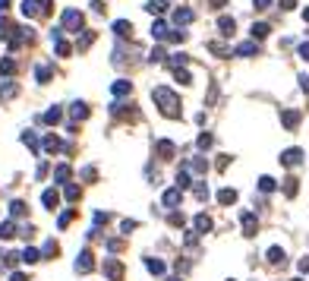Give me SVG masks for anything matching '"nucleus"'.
Returning <instances> with one entry per match:
<instances>
[{"label": "nucleus", "instance_id": "28", "mask_svg": "<svg viewBox=\"0 0 309 281\" xmlns=\"http://www.w3.org/2000/svg\"><path fill=\"white\" fill-rule=\"evenodd\" d=\"M145 10H149V13H164V10H167V0H149V3H145Z\"/></svg>", "mask_w": 309, "mask_h": 281}, {"label": "nucleus", "instance_id": "24", "mask_svg": "<svg viewBox=\"0 0 309 281\" xmlns=\"http://www.w3.org/2000/svg\"><path fill=\"white\" fill-rule=\"evenodd\" d=\"M44 152H48V155L60 152V139H57V136H44Z\"/></svg>", "mask_w": 309, "mask_h": 281}, {"label": "nucleus", "instance_id": "25", "mask_svg": "<svg viewBox=\"0 0 309 281\" xmlns=\"http://www.w3.org/2000/svg\"><path fill=\"white\" fill-rule=\"evenodd\" d=\"M13 29H16V25H13L6 16H0V38H10V35H13Z\"/></svg>", "mask_w": 309, "mask_h": 281}, {"label": "nucleus", "instance_id": "48", "mask_svg": "<svg viewBox=\"0 0 309 281\" xmlns=\"http://www.w3.org/2000/svg\"><path fill=\"white\" fill-rule=\"evenodd\" d=\"M193 168H196V171H205L208 161H205V158H196V161H193Z\"/></svg>", "mask_w": 309, "mask_h": 281}, {"label": "nucleus", "instance_id": "49", "mask_svg": "<svg viewBox=\"0 0 309 281\" xmlns=\"http://www.w3.org/2000/svg\"><path fill=\"white\" fill-rule=\"evenodd\" d=\"M70 218H73V212H63V215H60V227H66V224H70Z\"/></svg>", "mask_w": 309, "mask_h": 281}, {"label": "nucleus", "instance_id": "53", "mask_svg": "<svg viewBox=\"0 0 309 281\" xmlns=\"http://www.w3.org/2000/svg\"><path fill=\"white\" fill-rule=\"evenodd\" d=\"M281 6H284V10H293V6H297V0H281Z\"/></svg>", "mask_w": 309, "mask_h": 281}, {"label": "nucleus", "instance_id": "41", "mask_svg": "<svg viewBox=\"0 0 309 281\" xmlns=\"http://www.w3.org/2000/svg\"><path fill=\"white\" fill-rule=\"evenodd\" d=\"M38 10H41V16H48V13L54 10V3L51 0H38Z\"/></svg>", "mask_w": 309, "mask_h": 281}, {"label": "nucleus", "instance_id": "1", "mask_svg": "<svg viewBox=\"0 0 309 281\" xmlns=\"http://www.w3.org/2000/svg\"><path fill=\"white\" fill-rule=\"evenodd\" d=\"M152 98L154 101H158V108H161V114H164V117H180V98L174 95L171 89H164V85H158V89L152 92Z\"/></svg>", "mask_w": 309, "mask_h": 281}, {"label": "nucleus", "instance_id": "34", "mask_svg": "<svg viewBox=\"0 0 309 281\" xmlns=\"http://www.w3.org/2000/svg\"><path fill=\"white\" fill-rule=\"evenodd\" d=\"M38 259H41V253H38V250H32V246L22 253V262H29V265H32V262H38Z\"/></svg>", "mask_w": 309, "mask_h": 281}, {"label": "nucleus", "instance_id": "2", "mask_svg": "<svg viewBox=\"0 0 309 281\" xmlns=\"http://www.w3.org/2000/svg\"><path fill=\"white\" fill-rule=\"evenodd\" d=\"M82 25H85V16H82L79 10H63L60 29H66V32H82Z\"/></svg>", "mask_w": 309, "mask_h": 281}, {"label": "nucleus", "instance_id": "22", "mask_svg": "<svg viewBox=\"0 0 309 281\" xmlns=\"http://www.w3.org/2000/svg\"><path fill=\"white\" fill-rule=\"evenodd\" d=\"M13 73H16V63H13L10 57H6V60H0V76H6V79H10Z\"/></svg>", "mask_w": 309, "mask_h": 281}, {"label": "nucleus", "instance_id": "29", "mask_svg": "<svg viewBox=\"0 0 309 281\" xmlns=\"http://www.w3.org/2000/svg\"><path fill=\"white\" fill-rule=\"evenodd\" d=\"M13 234H16V224H13V221H0V240L13 237Z\"/></svg>", "mask_w": 309, "mask_h": 281}, {"label": "nucleus", "instance_id": "11", "mask_svg": "<svg viewBox=\"0 0 309 281\" xmlns=\"http://www.w3.org/2000/svg\"><path fill=\"white\" fill-rule=\"evenodd\" d=\"M218 29H221V35H224V38H231V35H233V29H237L233 16H221V19H218Z\"/></svg>", "mask_w": 309, "mask_h": 281}, {"label": "nucleus", "instance_id": "26", "mask_svg": "<svg viewBox=\"0 0 309 281\" xmlns=\"http://www.w3.org/2000/svg\"><path fill=\"white\" fill-rule=\"evenodd\" d=\"M196 231H199V234L212 231V218H208V215H196Z\"/></svg>", "mask_w": 309, "mask_h": 281}, {"label": "nucleus", "instance_id": "9", "mask_svg": "<svg viewBox=\"0 0 309 281\" xmlns=\"http://www.w3.org/2000/svg\"><path fill=\"white\" fill-rule=\"evenodd\" d=\"M180 196H183V193H180V186H174V190H167L164 196H161V202L167 205V209H177V202H180Z\"/></svg>", "mask_w": 309, "mask_h": 281}, {"label": "nucleus", "instance_id": "44", "mask_svg": "<svg viewBox=\"0 0 309 281\" xmlns=\"http://www.w3.org/2000/svg\"><path fill=\"white\" fill-rule=\"evenodd\" d=\"M271 3H274V0H252V6H256V10H268Z\"/></svg>", "mask_w": 309, "mask_h": 281}, {"label": "nucleus", "instance_id": "3", "mask_svg": "<svg viewBox=\"0 0 309 281\" xmlns=\"http://www.w3.org/2000/svg\"><path fill=\"white\" fill-rule=\"evenodd\" d=\"M303 161V149H287V152H281V164H287V168H297V164Z\"/></svg>", "mask_w": 309, "mask_h": 281}, {"label": "nucleus", "instance_id": "12", "mask_svg": "<svg viewBox=\"0 0 309 281\" xmlns=\"http://www.w3.org/2000/svg\"><path fill=\"white\" fill-rule=\"evenodd\" d=\"M233 54H237V57H252V54H259V44L256 41H243V44H237Z\"/></svg>", "mask_w": 309, "mask_h": 281}, {"label": "nucleus", "instance_id": "47", "mask_svg": "<svg viewBox=\"0 0 309 281\" xmlns=\"http://www.w3.org/2000/svg\"><path fill=\"white\" fill-rule=\"evenodd\" d=\"M300 57H303L306 63H309V41H303V44H300Z\"/></svg>", "mask_w": 309, "mask_h": 281}, {"label": "nucleus", "instance_id": "40", "mask_svg": "<svg viewBox=\"0 0 309 281\" xmlns=\"http://www.w3.org/2000/svg\"><path fill=\"white\" fill-rule=\"evenodd\" d=\"M66 199H70V202H76V199H79V186H66Z\"/></svg>", "mask_w": 309, "mask_h": 281}, {"label": "nucleus", "instance_id": "10", "mask_svg": "<svg viewBox=\"0 0 309 281\" xmlns=\"http://www.w3.org/2000/svg\"><path fill=\"white\" fill-rule=\"evenodd\" d=\"M154 152H158L161 158H174V152H177V145H174L171 139H161V142L154 145Z\"/></svg>", "mask_w": 309, "mask_h": 281}, {"label": "nucleus", "instance_id": "50", "mask_svg": "<svg viewBox=\"0 0 309 281\" xmlns=\"http://www.w3.org/2000/svg\"><path fill=\"white\" fill-rule=\"evenodd\" d=\"M107 221V212H95V224H104Z\"/></svg>", "mask_w": 309, "mask_h": 281}, {"label": "nucleus", "instance_id": "37", "mask_svg": "<svg viewBox=\"0 0 309 281\" xmlns=\"http://www.w3.org/2000/svg\"><path fill=\"white\" fill-rule=\"evenodd\" d=\"M57 120H60V108H51L48 114H44V123H51V126H54Z\"/></svg>", "mask_w": 309, "mask_h": 281}, {"label": "nucleus", "instance_id": "54", "mask_svg": "<svg viewBox=\"0 0 309 281\" xmlns=\"http://www.w3.org/2000/svg\"><path fill=\"white\" fill-rule=\"evenodd\" d=\"M10 281H25V275H22V272H13V275H10Z\"/></svg>", "mask_w": 309, "mask_h": 281}, {"label": "nucleus", "instance_id": "30", "mask_svg": "<svg viewBox=\"0 0 309 281\" xmlns=\"http://www.w3.org/2000/svg\"><path fill=\"white\" fill-rule=\"evenodd\" d=\"M193 183V177H190V171H177V186H180V190H186V186H190Z\"/></svg>", "mask_w": 309, "mask_h": 281}, {"label": "nucleus", "instance_id": "27", "mask_svg": "<svg viewBox=\"0 0 309 281\" xmlns=\"http://www.w3.org/2000/svg\"><path fill=\"white\" fill-rule=\"evenodd\" d=\"M167 35H171V32H167V25H164V22H161V19H158V22L152 25V38H167Z\"/></svg>", "mask_w": 309, "mask_h": 281}, {"label": "nucleus", "instance_id": "16", "mask_svg": "<svg viewBox=\"0 0 309 281\" xmlns=\"http://www.w3.org/2000/svg\"><path fill=\"white\" fill-rule=\"evenodd\" d=\"M265 256H268V262H271V265H281V262H284V250H281V246H271Z\"/></svg>", "mask_w": 309, "mask_h": 281}, {"label": "nucleus", "instance_id": "7", "mask_svg": "<svg viewBox=\"0 0 309 281\" xmlns=\"http://www.w3.org/2000/svg\"><path fill=\"white\" fill-rule=\"evenodd\" d=\"M281 123H284V130H297L300 126V111H281Z\"/></svg>", "mask_w": 309, "mask_h": 281}, {"label": "nucleus", "instance_id": "46", "mask_svg": "<svg viewBox=\"0 0 309 281\" xmlns=\"http://www.w3.org/2000/svg\"><path fill=\"white\" fill-rule=\"evenodd\" d=\"M297 79H300V89H303L306 95H309V76H306V73H303V76H297Z\"/></svg>", "mask_w": 309, "mask_h": 281}, {"label": "nucleus", "instance_id": "17", "mask_svg": "<svg viewBox=\"0 0 309 281\" xmlns=\"http://www.w3.org/2000/svg\"><path fill=\"white\" fill-rule=\"evenodd\" d=\"M114 32H117L120 38H126V35H133V22H126V19H120V22H114Z\"/></svg>", "mask_w": 309, "mask_h": 281}, {"label": "nucleus", "instance_id": "55", "mask_svg": "<svg viewBox=\"0 0 309 281\" xmlns=\"http://www.w3.org/2000/svg\"><path fill=\"white\" fill-rule=\"evenodd\" d=\"M13 6V0H0V10H10Z\"/></svg>", "mask_w": 309, "mask_h": 281}, {"label": "nucleus", "instance_id": "4", "mask_svg": "<svg viewBox=\"0 0 309 281\" xmlns=\"http://www.w3.org/2000/svg\"><path fill=\"white\" fill-rule=\"evenodd\" d=\"M104 275L111 281H120V278H123V265H120L117 259H104Z\"/></svg>", "mask_w": 309, "mask_h": 281}, {"label": "nucleus", "instance_id": "45", "mask_svg": "<svg viewBox=\"0 0 309 281\" xmlns=\"http://www.w3.org/2000/svg\"><path fill=\"white\" fill-rule=\"evenodd\" d=\"M196 196H199V199L208 196V186H205V183H196Z\"/></svg>", "mask_w": 309, "mask_h": 281}, {"label": "nucleus", "instance_id": "43", "mask_svg": "<svg viewBox=\"0 0 309 281\" xmlns=\"http://www.w3.org/2000/svg\"><path fill=\"white\" fill-rule=\"evenodd\" d=\"M208 48H212V51H214V54H218V57H227V48H224V44L212 41V44H208Z\"/></svg>", "mask_w": 309, "mask_h": 281}, {"label": "nucleus", "instance_id": "8", "mask_svg": "<svg viewBox=\"0 0 309 281\" xmlns=\"http://www.w3.org/2000/svg\"><path fill=\"white\" fill-rule=\"evenodd\" d=\"M92 269H95V259H92L89 250H82L79 259H76V272H92Z\"/></svg>", "mask_w": 309, "mask_h": 281}, {"label": "nucleus", "instance_id": "23", "mask_svg": "<svg viewBox=\"0 0 309 281\" xmlns=\"http://www.w3.org/2000/svg\"><path fill=\"white\" fill-rule=\"evenodd\" d=\"M70 114H73V117H76V120H85V117H89V108H85L82 101H76V104H73V108H70Z\"/></svg>", "mask_w": 309, "mask_h": 281}, {"label": "nucleus", "instance_id": "52", "mask_svg": "<svg viewBox=\"0 0 309 281\" xmlns=\"http://www.w3.org/2000/svg\"><path fill=\"white\" fill-rule=\"evenodd\" d=\"M300 272H309V256H303V259H300Z\"/></svg>", "mask_w": 309, "mask_h": 281}, {"label": "nucleus", "instance_id": "14", "mask_svg": "<svg viewBox=\"0 0 309 281\" xmlns=\"http://www.w3.org/2000/svg\"><path fill=\"white\" fill-rule=\"evenodd\" d=\"M19 10H22V16H41V10H38V0H22V6H19Z\"/></svg>", "mask_w": 309, "mask_h": 281}, {"label": "nucleus", "instance_id": "18", "mask_svg": "<svg viewBox=\"0 0 309 281\" xmlns=\"http://www.w3.org/2000/svg\"><path fill=\"white\" fill-rule=\"evenodd\" d=\"M218 202L221 205H233V202H237V190H221L218 193Z\"/></svg>", "mask_w": 309, "mask_h": 281}, {"label": "nucleus", "instance_id": "57", "mask_svg": "<svg viewBox=\"0 0 309 281\" xmlns=\"http://www.w3.org/2000/svg\"><path fill=\"white\" fill-rule=\"evenodd\" d=\"M303 19H306V22H309V6H306V10H303Z\"/></svg>", "mask_w": 309, "mask_h": 281}, {"label": "nucleus", "instance_id": "13", "mask_svg": "<svg viewBox=\"0 0 309 281\" xmlns=\"http://www.w3.org/2000/svg\"><path fill=\"white\" fill-rule=\"evenodd\" d=\"M130 92H133L130 79H117V82L111 85V95H130Z\"/></svg>", "mask_w": 309, "mask_h": 281}, {"label": "nucleus", "instance_id": "35", "mask_svg": "<svg viewBox=\"0 0 309 281\" xmlns=\"http://www.w3.org/2000/svg\"><path fill=\"white\" fill-rule=\"evenodd\" d=\"M13 95H16V85H13V82H6L3 89H0V101H6V98H13Z\"/></svg>", "mask_w": 309, "mask_h": 281}, {"label": "nucleus", "instance_id": "32", "mask_svg": "<svg viewBox=\"0 0 309 281\" xmlns=\"http://www.w3.org/2000/svg\"><path fill=\"white\" fill-rule=\"evenodd\" d=\"M174 79H177V82H183V85H190V82H193L190 70H180V66H177V70H174Z\"/></svg>", "mask_w": 309, "mask_h": 281}, {"label": "nucleus", "instance_id": "21", "mask_svg": "<svg viewBox=\"0 0 309 281\" xmlns=\"http://www.w3.org/2000/svg\"><path fill=\"white\" fill-rule=\"evenodd\" d=\"M25 209H29V205H25L22 199H16V202H10V215H13V218H22V215H25Z\"/></svg>", "mask_w": 309, "mask_h": 281}, {"label": "nucleus", "instance_id": "19", "mask_svg": "<svg viewBox=\"0 0 309 281\" xmlns=\"http://www.w3.org/2000/svg\"><path fill=\"white\" fill-rule=\"evenodd\" d=\"M259 190H262V193H274V190H278L274 177H268V174H265V177H259Z\"/></svg>", "mask_w": 309, "mask_h": 281}, {"label": "nucleus", "instance_id": "42", "mask_svg": "<svg viewBox=\"0 0 309 281\" xmlns=\"http://www.w3.org/2000/svg\"><path fill=\"white\" fill-rule=\"evenodd\" d=\"M212 142H214V139H212V133H202V136H199V149H208Z\"/></svg>", "mask_w": 309, "mask_h": 281}, {"label": "nucleus", "instance_id": "31", "mask_svg": "<svg viewBox=\"0 0 309 281\" xmlns=\"http://www.w3.org/2000/svg\"><path fill=\"white\" fill-rule=\"evenodd\" d=\"M145 269L154 272V275H161V272H164V262H161V259H145Z\"/></svg>", "mask_w": 309, "mask_h": 281}, {"label": "nucleus", "instance_id": "39", "mask_svg": "<svg viewBox=\"0 0 309 281\" xmlns=\"http://www.w3.org/2000/svg\"><path fill=\"white\" fill-rule=\"evenodd\" d=\"M41 256H48V259L57 256V243H54V240H51V243H44V253H41Z\"/></svg>", "mask_w": 309, "mask_h": 281}, {"label": "nucleus", "instance_id": "56", "mask_svg": "<svg viewBox=\"0 0 309 281\" xmlns=\"http://www.w3.org/2000/svg\"><path fill=\"white\" fill-rule=\"evenodd\" d=\"M224 3H227V0H212V6H214V10H221Z\"/></svg>", "mask_w": 309, "mask_h": 281}, {"label": "nucleus", "instance_id": "38", "mask_svg": "<svg viewBox=\"0 0 309 281\" xmlns=\"http://www.w3.org/2000/svg\"><path fill=\"white\" fill-rule=\"evenodd\" d=\"M35 76H38V82H48V79H51V70H48V66H38Z\"/></svg>", "mask_w": 309, "mask_h": 281}, {"label": "nucleus", "instance_id": "15", "mask_svg": "<svg viewBox=\"0 0 309 281\" xmlns=\"http://www.w3.org/2000/svg\"><path fill=\"white\" fill-rule=\"evenodd\" d=\"M297 193H300V183H297V177H287V180H284V196H287V199H293Z\"/></svg>", "mask_w": 309, "mask_h": 281}, {"label": "nucleus", "instance_id": "20", "mask_svg": "<svg viewBox=\"0 0 309 281\" xmlns=\"http://www.w3.org/2000/svg\"><path fill=\"white\" fill-rule=\"evenodd\" d=\"M41 202L48 205V209H57V202H60V196H57V190H44V196H41Z\"/></svg>", "mask_w": 309, "mask_h": 281}, {"label": "nucleus", "instance_id": "59", "mask_svg": "<svg viewBox=\"0 0 309 281\" xmlns=\"http://www.w3.org/2000/svg\"><path fill=\"white\" fill-rule=\"evenodd\" d=\"M293 281H300V278H293Z\"/></svg>", "mask_w": 309, "mask_h": 281}, {"label": "nucleus", "instance_id": "36", "mask_svg": "<svg viewBox=\"0 0 309 281\" xmlns=\"http://www.w3.org/2000/svg\"><path fill=\"white\" fill-rule=\"evenodd\" d=\"M54 177H57V183H63V180L70 177V168H66V164H57V171H54Z\"/></svg>", "mask_w": 309, "mask_h": 281}, {"label": "nucleus", "instance_id": "51", "mask_svg": "<svg viewBox=\"0 0 309 281\" xmlns=\"http://www.w3.org/2000/svg\"><path fill=\"white\" fill-rule=\"evenodd\" d=\"M120 227H123V234H130V231H136V221H123Z\"/></svg>", "mask_w": 309, "mask_h": 281}, {"label": "nucleus", "instance_id": "58", "mask_svg": "<svg viewBox=\"0 0 309 281\" xmlns=\"http://www.w3.org/2000/svg\"><path fill=\"white\" fill-rule=\"evenodd\" d=\"M167 281H180V278H167Z\"/></svg>", "mask_w": 309, "mask_h": 281}, {"label": "nucleus", "instance_id": "5", "mask_svg": "<svg viewBox=\"0 0 309 281\" xmlns=\"http://www.w3.org/2000/svg\"><path fill=\"white\" fill-rule=\"evenodd\" d=\"M193 19H196V13H193L190 6H177V10H174V22L177 25H190Z\"/></svg>", "mask_w": 309, "mask_h": 281}, {"label": "nucleus", "instance_id": "6", "mask_svg": "<svg viewBox=\"0 0 309 281\" xmlns=\"http://www.w3.org/2000/svg\"><path fill=\"white\" fill-rule=\"evenodd\" d=\"M240 224H243V234H246V237H252V234H256V227H259V221H256V215H252V212H243V215H240Z\"/></svg>", "mask_w": 309, "mask_h": 281}, {"label": "nucleus", "instance_id": "33", "mask_svg": "<svg viewBox=\"0 0 309 281\" xmlns=\"http://www.w3.org/2000/svg\"><path fill=\"white\" fill-rule=\"evenodd\" d=\"M268 35V22H256L252 25V41H256V38H265Z\"/></svg>", "mask_w": 309, "mask_h": 281}]
</instances>
